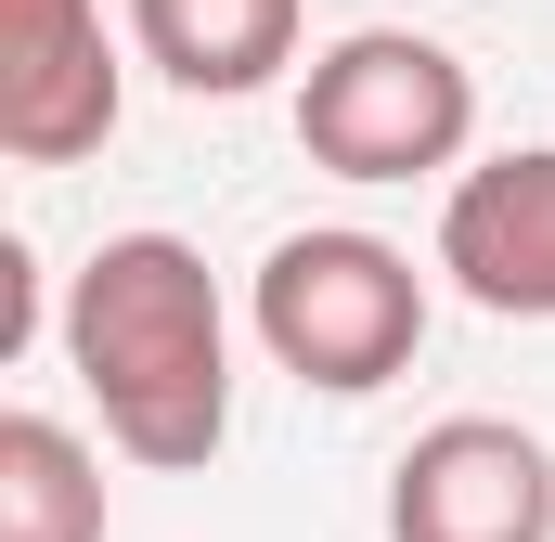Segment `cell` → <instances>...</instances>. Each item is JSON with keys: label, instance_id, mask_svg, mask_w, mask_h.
Wrapping results in <instances>:
<instances>
[{"label": "cell", "instance_id": "1", "mask_svg": "<svg viewBox=\"0 0 555 542\" xmlns=\"http://www.w3.org/2000/svg\"><path fill=\"white\" fill-rule=\"evenodd\" d=\"M65 362L104 401V439L155 478H194L233 439V310H220V284L181 233H104L78 259Z\"/></svg>", "mask_w": 555, "mask_h": 542}, {"label": "cell", "instance_id": "2", "mask_svg": "<svg viewBox=\"0 0 555 542\" xmlns=\"http://www.w3.org/2000/svg\"><path fill=\"white\" fill-rule=\"evenodd\" d=\"M246 323H259V349H272L297 388L362 401V388L414 375V349H426V271L401 259L388 233L323 220V233H284L272 259H259Z\"/></svg>", "mask_w": 555, "mask_h": 542}, {"label": "cell", "instance_id": "3", "mask_svg": "<svg viewBox=\"0 0 555 542\" xmlns=\"http://www.w3.org/2000/svg\"><path fill=\"white\" fill-rule=\"evenodd\" d=\"M297 142L336 181H426L478 142V78L426 26H349L297 78Z\"/></svg>", "mask_w": 555, "mask_h": 542}, {"label": "cell", "instance_id": "4", "mask_svg": "<svg viewBox=\"0 0 555 542\" xmlns=\"http://www.w3.org/2000/svg\"><path fill=\"white\" fill-rule=\"evenodd\" d=\"M388 542H555V452L504 413H452L388 465Z\"/></svg>", "mask_w": 555, "mask_h": 542}, {"label": "cell", "instance_id": "5", "mask_svg": "<svg viewBox=\"0 0 555 542\" xmlns=\"http://www.w3.org/2000/svg\"><path fill=\"white\" fill-rule=\"evenodd\" d=\"M117 52L104 0H0V155L13 168H78L117 142Z\"/></svg>", "mask_w": 555, "mask_h": 542}, {"label": "cell", "instance_id": "6", "mask_svg": "<svg viewBox=\"0 0 555 542\" xmlns=\"http://www.w3.org/2000/svg\"><path fill=\"white\" fill-rule=\"evenodd\" d=\"M439 271L491 310V323H555V142L491 155L452 181L439 207Z\"/></svg>", "mask_w": 555, "mask_h": 542}, {"label": "cell", "instance_id": "7", "mask_svg": "<svg viewBox=\"0 0 555 542\" xmlns=\"http://www.w3.org/2000/svg\"><path fill=\"white\" fill-rule=\"evenodd\" d=\"M297 0H130V39L142 65L168 78V91H194V104H246V91H272L284 65H297Z\"/></svg>", "mask_w": 555, "mask_h": 542}, {"label": "cell", "instance_id": "8", "mask_svg": "<svg viewBox=\"0 0 555 542\" xmlns=\"http://www.w3.org/2000/svg\"><path fill=\"white\" fill-rule=\"evenodd\" d=\"M0 542H104V465L78 452V426L52 413L0 426Z\"/></svg>", "mask_w": 555, "mask_h": 542}, {"label": "cell", "instance_id": "9", "mask_svg": "<svg viewBox=\"0 0 555 542\" xmlns=\"http://www.w3.org/2000/svg\"><path fill=\"white\" fill-rule=\"evenodd\" d=\"M26 336H39V259L0 246V349H26Z\"/></svg>", "mask_w": 555, "mask_h": 542}]
</instances>
